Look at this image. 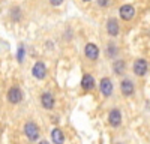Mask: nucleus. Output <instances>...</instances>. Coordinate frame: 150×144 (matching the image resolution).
<instances>
[{"label": "nucleus", "instance_id": "nucleus-8", "mask_svg": "<svg viewBox=\"0 0 150 144\" xmlns=\"http://www.w3.org/2000/svg\"><path fill=\"white\" fill-rule=\"evenodd\" d=\"M108 122L111 126H119L122 123V114L119 110H112L110 114H108Z\"/></svg>", "mask_w": 150, "mask_h": 144}, {"label": "nucleus", "instance_id": "nucleus-17", "mask_svg": "<svg viewBox=\"0 0 150 144\" xmlns=\"http://www.w3.org/2000/svg\"><path fill=\"white\" fill-rule=\"evenodd\" d=\"M98 3L101 5V6H107L108 5V0H98Z\"/></svg>", "mask_w": 150, "mask_h": 144}, {"label": "nucleus", "instance_id": "nucleus-2", "mask_svg": "<svg viewBox=\"0 0 150 144\" xmlns=\"http://www.w3.org/2000/svg\"><path fill=\"white\" fill-rule=\"evenodd\" d=\"M32 74H33V77L38 78V80H44L45 75H47V68H45V65H44L42 62H36L35 66H33V69H32Z\"/></svg>", "mask_w": 150, "mask_h": 144}, {"label": "nucleus", "instance_id": "nucleus-9", "mask_svg": "<svg viewBox=\"0 0 150 144\" xmlns=\"http://www.w3.org/2000/svg\"><path fill=\"white\" fill-rule=\"evenodd\" d=\"M41 102H42V107L47 108V110H51V108L54 107V96L51 93H44L42 98H41Z\"/></svg>", "mask_w": 150, "mask_h": 144}, {"label": "nucleus", "instance_id": "nucleus-1", "mask_svg": "<svg viewBox=\"0 0 150 144\" xmlns=\"http://www.w3.org/2000/svg\"><path fill=\"white\" fill-rule=\"evenodd\" d=\"M24 132H26L27 138L32 140V141L38 140V137H39V128H38L35 123H32V122H29L26 126H24Z\"/></svg>", "mask_w": 150, "mask_h": 144}, {"label": "nucleus", "instance_id": "nucleus-18", "mask_svg": "<svg viewBox=\"0 0 150 144\" xmlns=\"http://www.w3.org/2000/svg\"><path fill=\"white\" fill-rule=\"evenodd\" d=\"M83 2H90V0H83Z\"/></svg>", "mask_w": 150, "mask_h": 144}, {"label": "nucleus", "instance_id": "nucleus-16", "mask_svg": "<svg viewBox=\"0 0 150 144\" xmlns=\"http://www.w3.org/2000/svg\"><path fill=\"white\" fill-rule=\"evenodd\" d=\"M23 53L24 51H23V45H21L20 47V53H18V60H20V62H23Z\"/></svg>", "mask_w": 150, "mask_h": 144}, {"label": "nucleus", "instance_id": "nucleus-13", "mask_svg": "<svg viewBox=\"0 0 150 144\" xmlns=\"http://www.w3.org/2000/svg\"><path fill=\"white\" fill-rule=\"evenodd\" d=\"M51 140L54 141V143H63L65 141V135H63V132H62L60 129H54L53 132H51Z\"/></svg>", "mask_w": 150, "mask_h": 144}, {"label": "nucleus", "instance_id": "nucleus-4", "mask_svg": "<svg viewBox=\"0 0 150 144\" xmlns=\"http://www.w3.org/2000/svg\"><path fill=\"white\" fill-rule=\"evenodd\" d=\"M147 68H149V66H147V62H146L144 59H138V60L134 63V72H135L138 77H143V75L147 74Z\"/></svg>", "mask_w": 150, "mask_h": 144}, {"label": "nucleus", "instance_id": "nucleus-6", "mask_svg": "<svg viewBox=\"0 0 150 144\" xmlns=\"http://www.w3.org/2000/svg\"><path fill=\"white\" fill-rule=\"evenodd\" d=\"M84 53H86L87 59H90V60H96L99 57V50L95 44H87L84 48Z\"/></svg>", "mask_w": 150, "mask_h": 144}, {"label": "nucleus", "instance_id": "nucleus-15", "mask_svg": "<svg viewBox=\"0 0 150 144\" xmlns=\"http://www.w3.org/2000/svg\"><path fill=\"white\" fill-rule=\"evenodd\" d=\"M50 3H51L53 6H60L62 3H63V0H50Z\"/></svg>", "mask_w": 150, "mask_h": 144}, {"label": "nucleus", "instance_id": "nucleus-3", "mask_svg": "<svg viewBox=\"0 0 150 144\" xmlns=\"http://www.w3.org/2000/svg\"><path fill=\"white\" fill-rule=\"evenodd\" d=\"M23 99V92L18 87H11L8 92V101L11 104H18Z\"/></svg>", "mask_w": 150, "mask_h": 144}, {"label": "nucleus", "instance_id": "nucleus-12", "mask_svg": "<svg viewBox=\"0 0 150 144\" xmlns=\"http://www.w3.org/2000/svg\"><path fill=\"white\" fill-rule=\"evenodd\" d=\"M81 86H83L84 90H92L93 86H95V80H93V77H92L90 74L84 75V77H83V81H81Z\"/></svg>", "mask_w": 150, "mask_h": 144}, {"label": "nucleus", "instance_id": "nucleus-5", "mask_svg": "<svg viewBox=\"0 0 150 144\" xmlns=\"http://www.w3.org/2000/svg\"><path fill=\"white\" fill-rule=\"evenodd\" d=\"M134 15H135V9H134L132 5H123V6L120 8V17H122L125 21L132 20Z\"/></svg>", "mask_w": 150, "mask_h": 144}, {"label": "nucleus", "instance_id": "nucleus-14", "mask_svg": "<svg viewBox=\"0 0 150 144\" xmlns=\"http://www.w3.org/2000/svg\"><path fill=\"white\" fill-rule=\"evenodd\" d=\"M125 69V63L122 62V60H117V62L114 63V71H116V74H122Z\"/></svg>", "mask_w": 150, "mask_h": 144}, {"label": "nucleus", "instance_id": "nucleus-10", "mask_svg": "<svg viewBox=\"0 0 150 144\" xmlns=\"http://www.w3.org/2000/svg\"><path fill=\"white\" fill-rule=\"evenodd\" d=\"M107 32H108L110 36H117L119 35V23L114 18L108 20V23H107Z\"/></svg>", "mask_w": 150, "mask_h": 144}, {"label": "nucleus", "instance_id": "nucleus-11", "mask_svg": "<svg viewBox=\"0 0 150 144\" xmlns=\"http://www.w3.org/2000/svg\"><path fill=\"white\" fill-rule=\"evenodd\" d=\"M120 89H122V93L125 96H131L134 93V84L129 80H125V81L120 83Z\"/></svg>", "mask_w": 150, "mask_h": 144}, {"label": "nucleus", "instance_id": "nucleus-7", "mask_svg": "<svg viewBox=\"0 0 150 144\" xmlns=\"http://www.w3.org/2000/svg\"><path fill=\"white\" fill-rule=\"evenodd\" d=\"M99 87H101V92H102L104 96H110L112 93V83H111L110 78H102L101 80V86Z\"/></svg>", "mask_w": 150, "mask_h": 144}]
</instances>
